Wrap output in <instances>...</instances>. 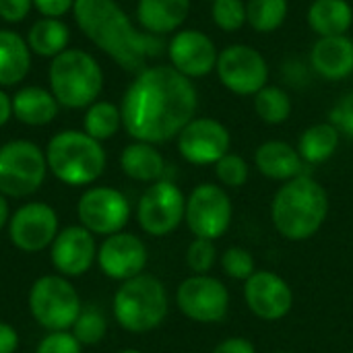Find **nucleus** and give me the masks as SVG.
Instances as JSON below:
<instances>
[{"mask_svg": "<svg viewBox=\"0 0 353 353\" xmlns=\"http://www.w3.org/2000/svg\"><path fill=\"white\" fill-rule=\"evenodd\" d=\"M199 91L194 81L170 64H151L137 72L124 91L122 128L134 141L161 145L176 139L196 118Z\"/></svg>", "mask_w": 353, "mask_h": 353, "instance_id": "f257e3e1", "label": "nucleus"}, {"mask_svg": "<svg viewBox=\"0 0 353 353\" xmlns=\"http://www.w3.org/2000/svg\"><path fill=\"white\" fill-rule=\"evenodd\" d=\"M72 17L85 37L126 72H141L165 52L163 39L134 27L118 0H74Z\"/></svg>", "mask_w": 353, "mask_h": 353, "instance_id": "f03ea898", "label": "nucleus"}, {"mask_svg": "<svg viewBox=\"0 0 353 353\" xmlns=\"http://www.w3.org/2000/svg\"><path fill=\"white\" fill-rule=\"evenodd\" d=\"M329 194L325 186L308 174L283 182L271 201V221L288 242L314 238L329 217Z\"/></svg>", "mask_w": 353, "mask_h": 353, "instance_id": "7ed1b4c3", "label": "nucleus"}, {"mask_svg": "<svg viewBox=\"0 0 353 353\" xmlns=\"http://www.w3.org/2000/svg\"><path fill=\"white\" fill-rule=\"evenodd\" d=\"M48 172L66 186H91L108 165L105 149L85 130H60L46 147Z\"/></svg>", "mask_w": 353, "mask_h": 353, "instance_id": "20e7f679", "label": "nucleus"}, {"mask_svg": "<svg viewBox=\"0 0 353 353\" xmlns=\"http://www.w3.org/2000/svg\"><path fill=\"white\" fill-rule=\"evenodd\" d=\"M114 321L126 333L143 335L163 325L170 312V296L161 279L141 273L122 281L112 300Z\"/></svg>", "mask_w": 353, "mask_h": 353, "instance_id": "39448f33", "label": "nucleus"}, {"mask_svg": "<svg viewBox=\"0 0 353 353\" xmlns=\"http://www.w3.org/2000/svg\"><path fill=\"white\" fill-rule=\"evenodd\" d=\"M50 91L66 110H83L97 101L103 89V70L99 62L85 50L66 48L62 54L52 58Z\"/></svg>", "mask_w": 353, "mask_h": 353, "instance_id": "423d86ee", "label": "nucleus"}, {"mask_svg": "<svg viewBox=\"0 0 353 353\" xmlns=\"http://www.w3.org/2000/svg\"><path fill=\"white\" fill-rule=\"evenodd\" d=\"M27 306L33 321L46 329V333L70 331L83 310L77 288L70 279L58 273L41 275L33 281L27 296Z\"/></svg>", "mask_w": 353, "mask_h": 353, "instance_id": "0eeeda50", "label": "nucleus"}, {"mask_svg": "<svg viewBox=\"0 0 353 353\" xmlns=\"http://www.w3.org/2000/svg\"><path fill=\"white\" fill-rule=\"evenodd\" d=\"M48 176L46 151L31 141L14 139L0 147V192L6 199L35 194Z\"/></svg>", "mask_w": 353, "mask_h": 353, "instance_id": "6e6552de", "label": "nucleus"}, {"mask_svg": "<svg viewBox=\"0 0 353 353\" xmlns=\"http://www.w3.org/2000/svg\"><path fill=\"white\" fill-rule=\"evenodd\" d=\"M234 219V205L228 190L213 182L196 184L186 196L184 223L194 238L217 240L221 238Z\"/></svg>", "mask_w": 353, "mask_h": 353, "instance_id": "1a4fd4ad", "label": "nucleus"}, {"mask_svg": "<svg viewBox=\"0 0 353 353\" xmlns=\"http://www.w3.org/2000/svg\"><path fill=\"white\" fill-rule=\"evenodd\" d=\"M186 194L170 180L153 182L137 203V221L147 236L163 238L184 223Z\"/></svg>", "mask_w": 353, "mask_h": 353, "instance_id": "9d476101", "label": "nucleus"}, {"mask_svg": "<svg viewBox=\"0 0 353 353\" xmlns=\"http://www.w3.org/2000/svg\"><path fill=\"white\" fill-rule=\"evenodd\" d=\"M215 72L219 83L240 97H254L265 85H269V62L248 43H232L223 48Z\"/></svg>", "mask_w": 353, "mask_h": 353, "instance_id": "9b49d317", "label": "nucleus"}, {"mask_svg": "<svg viewBox=\"0 0 353 353\" xmlns=\"http://www.w3.org/2000/svg\"><path fill=\"white\" fill-rule=\"evenodd\" d=\"M230 304V290L213 275H188L176 290L178 310L199 325H217L225 321Z\"/></svg>", "mask_w": 353, "mask_h": 353, "instance_id": "f8f14e48", "label": "nucleus"}, {"mask_svg": "<svg viewBox=\"0 0 353 353\" xmlns=\"http://www.w3.org/2000/svg\"><path fill=\"white\" fill-rule=\"evenodd\" d=\"M132 215L124 192L112 186H91L77 201V219L93 236H114L124 232Z\"/></svg>", "mask_w": 353, "mask_h": 353, "instance_id": "ddd939ff", "label": "nucleus"}, {"mask_svg": "<svg viewBox=\"0 0 353 353\" xmlns=\"http://www.w3.org/2000/svg\"><path fill=\"white\" fill-rule=\"evenodd\" d=\"M10 244L27 254L43 252L52 246L60 232V219L52 205L31 201L21 205L6 225Z\"/></svg>", "mask_w": 353, "mask_h": 353, "instance_id": "4468645a", "label": "nucleus"}, {"mask_svg": "<svg viewBox=\"0 0 353 353\" xmlns=\"http://www.w3.org/2000/svg\"><path fill=\"white\" fill-rule=\"evenodd\" d=\"M176 145L184 161L199 168L215 165L230 153L232 134L223 122L209 116H196L176 137Z\"/></svg>", "mask_w": 353, "mask_h": 353, "instance_id": "2eb2a0df", "label": "nucleus"}, {"mask_svg": "<svg viewBox=\"0 0 353 353\" xmlns=\"http://www.w3.org/2000/svg\"><path fill=\"white\" fill-rule=\"evenodd\" d=\"M244 304L259 321H283L294 308L292 285L275 271H254L244 281Z\"/></svg>", "mask_w": 353, "mask_h": 353, "instance_id": "dca6fc26", "label": "nucleus"}, {"mask_svg": "<svg viewBox=\"0 0 353 353\" xmlns=\"http://www.w3.org/2000/svg\"><path fill=\"white\" fill-rule=\"evenodd\" d=\"M170 66L188 79H203L215 72L219 50L201 29H180L165 46Z\"/></svg>", "mask_w": 353, "mask_h": 353, "instance_id": "f3484780", "label": "nucleus"}, {"mask_svg": "<svg viewBox=\"0 0 353 353\" xmlns=\"http://www.w3.org/2000/svg\"><path fill=\"white\" fill-rule=\"evenodd\" d=\"M147 263V244L130 232H118L114 236H108L97 246V267L108 279L120 283L128 281L145 273Z\"/></svg>", "mask_w": 353, "mask_h": 353, "instance_id": "a211bd4d", "label": "nucleus"}, {"mask_svg": "<svg viewBox=\"0 0 353 353\" xmlns=\"http://www.w3.org/2000/svg\"><path fill=\"white\" fill-rule=\"evenodd\" d=\"M50 261L58 275L66 279L83 277L97 263V240L81 223L66 225L50 246Z\"/></svg>", "mask_w": 353, "mask_h": 353, "instance_id": "6ab92c4d", "label": "nucleus"}, {"mask_svg": "<svg viewBox=\"0 0 353 353\" xmlns=\"http://www.w3.org/2000/svg\"><path fill=\"white\" fill-rule=\"evenodd\" d=\"M316 77L325 81H345L353 74V39L350 35L319 37L308 54Z\"/></svg>", "mask_w": 353, "mask_h": 353, "instance_id": "aec40b11", "label": "nucleus"}, {"mask_svg": "<svg viewBox=\"0 0 353 353\" xmlns=\"http://www.w3.org/2000/svg\"><path fill=\"white\" fill-rule=\"evenodd\" d=\"M254 168L259 174L273 182H288L304 174V159L300 157L298 149L288 141L271 139L256 147L254 151Z\"/></svg>", "mask_w": 353, "mask_h": 353, "instance_id": "412c9836", "label": "nucleus"}, {"mask_svg": "<svg viewBox=\"0 0 353 353\" xmlns=\"http://www.w3.org/2000/svg\"><path fill=\"white\" fill-rule=\"evenodd\" d=\"M190 0H139L137 21L143 31L163 37L182 29L190 14Z\"/></svg>", "mask_w": 353, "mask_h": 353, "instance_id": "4be33fe9", "label": "nucleus"}, {"mask_svg": "<svg viewBox=\"0 0 353 353\" xmlns=\"http://www.w3.org/2000/svg\"><path fill=\"white\" fill-rule=\"evenodd\" d=\"M120 168L122 172L143 184H153L163 180L165 174V159L157 145L143 143V141H132L126 145L120 153Z\"/></svg>", "mask_w": 353, "mask_h": 353, "instance_id": "5701e85b", "label": "nucleus"}, {"mask_svg": "<svg viewBox=\"0 0 353 353\" xmlns=\"http://www.w3.org/2000/svg\"><path fill=\"white\" fill-rule=\"evenodd\" d=\"M60 103L50 89L29 85L12 95V116L25 126H48L58 116Z\"/></svg>", "mask_w": 353, "mask_h": 353, "instance_id": "b1692460", "label": "nucleus"}, {"mask_svg": "<svg viewBox=\"0 0 353 353\" xmlns=\"http://www.w3.org/2000/svg\"><path fill=\"white\" fill-rule=\"evenodd\" d=\"M306 19L316 37L347 35L353 25V6L347 0H312Z\"/></svg>", "mask_w": 353, "mask_h": 353, "instance_id": "393cba45", "label": "nucleus"}, {"mask_svg": "<svg viewBox=\"0 0 353 353\" xmlns=\"http://www.w3.org/2000/svg\"><path fill=\"white\" fill-rule=\"evenodd\" d=\"M31 70V50L27 39L10 29H0V87H14Z\"/></svg>", "mask_w": 353, "mask_h": 353, "instance_id": "a878e982", "label": "nucleus"}, {"mask_svg": "<svg viewBox=\"0 0 353 353\" xmlns=\"http://www.w3.org/2000/svg\"><path fill=\"white\" fill-rule=\"evenodd\" d=\"M341 132L327 120L308 126L298 139V153L306 165H321L327 163L339 149Z\"/></svg>", "mask_w": 353, "mask_h": 353, "instance_id": "bb28decb", "label": "nucleus"}, {"mask_svg": "<svg viewBox=\"0 0 353 353\" xmlns=\"http://www.w3.org/2000/svg\"><path fill=\"white\" fill-rule=\"evenodd\" d=\"M27 46L33 54L41 58H56L68 48L70 41V29L62 19H50L41 17L35 21L27 33Z\"/></svg>", "mask_w": 353, "mask_h": 353, "instance_id": "cd10ccee", "label": "nucleus"}, {"mask_svg": "<svg viewBox=\"0 0 353 353\" xmlns=\"http://www.w3.org/2000/svg\"><path fill=\"white\" fill-rule=\"evenodd\" d=\"M120 128H122V112L116 103L97 99L95 103L87 108L85 118H83V130L95 141L103 143L116 137Z\"/></svg>", "mask_w": 353, "mask_h": 353, "instance_id": "c85d7f7f", "label": "nucleus"}, {"mask_svg": "<svg viewBox=\"0 0 353 353\" xmlns=\"http://www.w3.org/2000/svg\"><path fill=\"white\" fill-rule=\"evenodd\" d=\"M254 114L269 126H279L292 116V97L285 87L265 85L254 97Z\"/></svg>", "mask_w": 353, "mask_h": 353, "instance_id": "c756f323", "label": "nucleus"}, {"mask_svg": "<svg viewBox=\"0 0 353 353\" xmlns=\"http://www.w3.org/2000/svg\"><path fill=\"white\" fill-rule=\"evenodd\" d=\"M290 14L288 0H246V25L261 35L283 27Z\"/></svg>", "mask_w": 353, "mask_h": 353, "instance_id": "7c9ffc66", "label": "nucleus"}, {"mask_svg": "<svg viewBox=\"0 0 353 353\" xmlns=\"http://www.w3.org/2000/svg\"><path fill=\"white\" fill-rule=\"evenodd\" d=\"M70 333L77 337V341L83 347L85 345H97L108 335V319L99 308L83 306V310H81L79 319L74 321Z\"/></svg>", "mask_w": 353, "mask_h": 353, "instance_id": "2f4dec72", "label": "nucleus"}, {"mask_svg": "<svg viewBox=\"0 0 353 353\" xmlns=\"http://www.w3.org/2000/svg\"><path fill=\"white\" fill-rule=\"evenodd\" d=\"M213 25L225 33H236L246 25V0H213Z\"/></svg>", "mask_w": 353, "mask_h": 353, "instance_id": "473e14b6", "label": "nucleus"}, {"mask_svg": "<svg viewBox=\"0 0 353 353\" xmlns=\"http://www.w3.org/2000/svg\"><path fill=\"white\" fill-rule=\"evenodd\" d=\"M213 170H215V178H217L219 186H223V188H242L250 178L248 161L242 155L232 153V151L228 155H223L213 165Z\"/></svg>", "mask_w": 353, "mask_h": 353, "instance_id": "72a5a7b5", "label": "nucleus"}, {"mask_svg": "<svg viewBox=\"0 0 353 353\" xmlns=\"http://www.w3.org/2000/svg\"><path fill=\"white\" fill-rule=\"evenodd\" d=\"M186 267L190 275H209L217 263V248L213 240L194 238L186 248Z\"/></svg>", "mask_w": 353, "mask_h": 353, "instance_id": "f704fd0d", "label": "nucleus"}, {"mask_svg": "<svg viewBox=\"0 0 353 353\" xmlns=\"http://www.w3.org/2000/svg\"><path fill=\"white\" fill-rule=\"evenodd\" d=\"M221 269L230 279L246 281L256 271V263H254V256L248 248L230 246L221 254Z\"/></svg>", "mask_w": 353, "mask_h": 353, "instance_id": "c9c22d12", "label": "nucleus"}, {"mask_svg": "<svg viewBox=\"0 0 353 353\" xmlns=\"http://www.w3.org/2000/svg\"><path fill=\"white\" fill-rule=\"evenodd\" d=\"M279 74H281V81L292 89H306L312 85V79H314V70L310 62L300 56L283 58L279 66Z\"/></svg>", "mask_w": 353, "mask_h": 353, "instance_id": "e433bc0d", "label": "nucleus"}, {"mask_svg": "<svg viewBox=\"0 0 353 353\" xmlns=\"http://www.w3.org/2000/svg\"><path fill=\"white\" fill-rule=\"evenodd\" d=\"M35 353H83V345L70 331H50L39 339Z\"/></svg>", "mask_w": 353, "mask_h": 353, "instance_id": "4c0bfd02", "label": "nucleus"}, {"mask_svg": "<svg viewBox=\"0 0 353 353\" xmlns=\"http://www.w3.org/2000/svg\"><path fill=\"white\" fill-rule=\"evenodd\" d=\"M329 122L341 132V137L353 139V91L345 93L331 110Z\"/></svg>", "mask_w": 353, "mask_h": 353, "instance_id": "58836bf2", "label": "nucleus"}, {"mask_svg": "<svg viewBox=\"0 0 353 353\" xmlns=\"http://www.w3.org/2000/svg\"><path fill=\"white\" fill-rule=\"evenodd\" d=\"M33 6V0H0V19L6 23H21Z\"/></svg>", "mask_w": 353, "mask_h": 353, "instance_id": "ea45409f", "label": "nucleus"}, {"mask_svg": "<svg viewBox=\"0 0 353 353\" xmlns=\"http://www.w3.org/2000/svg\"><path fill=\"white\" fill-rule=\"evenodd\" d=\"M33 6L39 10L41 17L62 19L66 12L74 8V0H33Z\"/></svg>", "mask_w": 353, "mask_h": 353, "instance_id": "a19ab883", "label": "nucleus"}, {"mask_svg": "<svg viewBox=\"0 0 353 353\" xmlns=\"http://www.w3.org/2000/svg\"><path fill=\"white\" fill-rule=\"evenodd\" d=\"M211 353H256V347L250 339L246 337H228L219 341Z\"/></svg>", "mask_w": 353, "mask_h": 353, "instance_id": "79ce46f5", "label": "nucleus"}, {"mask_svg": "<svg viewBox=\"0 0 353 353\" xmlns=\"http://www.w3.org/2000/svg\"><path fill=\"white\" fill-rule=\"evenodd\" d=\"M19 333L12 325L0 321V353H17L19 350Z\"/></svg>", "mask_w": 353, "mask_h": 353, "instance_id": "37998d69", "label": "nucleus"}, {"mask_svg": "<svg viewBox=\"0 0 353 353\" xmlns=\"http://www.w3.org/2000/svg\"><path fill=\"white\" fill-rule=\"evenodd\" d=\"M12 118V97L0 89V128Z\"/></svg>", "mask_w": 353, "mask_h": 353, "instance_id": "c03bdc74", "label": "nucleus"}, {"mask_svg": "<svg viewBox=\"0 0 353 353\" xmlns=\"http://www.w3.org/2000/svg\"><path fill=\"white\" fill-rule=\"evenodd\" d=\"M10 207H8V199L0 192V232L8 225V219H10Z\"/></svg>", "mask_w": 353, "mask_h": 353, "instance_id": "a18cd8bd", "label": "nucleus"}, {"mask_svg": "<svg viewBox=\"0 0 353 353\" xmlns=\"http://www.w3.org/2000/svg\"><path fill=\"white\" fill-rule=\"evenodd\" d=\"M118 353H145V352H141V350H132V347H130V350H122V352H118Z\"/></svg>", "mask_w": 353, "mask_h": 353, "instance_id": "49530a36", "label": "nucleus"}, {"mask_svg": "<svg viewBox=\"0 0 353 353\" xmlns=\"http://www.w3.org/2000/svg\"><path fill=\"white\" fill-rule=\"evenodd\" d=\"M273 353H292V352H273Z\"/></svg>", "mask_w": 353, "mask_h": 353, "instance_id": "de8ad7c7", "label": "nucleus"}, {"mask_svg": "<svg viewBox=\"0 0 353 353\" xmlns=\"http://www.w3.org/2000/svg\"><path fill=\"white\" fill-rule=\"evenodd\" d=\"M209 2H213V0H209Z\"/></svg>", "mask_w": 353, "mask_h": 353, "instance_id": "09e8293b", "label": "nucleus"}, {"mask_svg": "<svg viewBox=\"0 0 353 353\" xmlns=\"http://www.w3.org/2000/svg\"><path fill=\"white\" fill-rule=\"evenodd\" d=\"M352 353H353V350H352Z\"/></svg>", "mask_w": 353, "mask_h": 353, "instance_id": "8fccbe9b", "label": "nucleus"}]
</instances>
